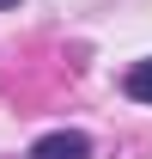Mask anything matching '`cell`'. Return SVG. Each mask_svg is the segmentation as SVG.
I'll return each instance as SVG.
<instances>
[{"label": "cell", "mask_w": 152, "mask_h": 159, "mask_svg": "<svg viewBox=\"0 0 152 159\" xmlns=\"http://www.w3.org/2000/svg\"><path fill=\"white\" fill-rule=\"evenodd\" d=\"M122 86H128V98H134V104H152V55H146V61H134Z\"/></svg>", "instance_id": "7a4b0ae2"}, {"label": "cell", "mask_w": 152, "mask_h": 159, "mask_svg": "<svg viewBox=\"0 0 152 159\" xmlns=\"http://www.w3.org/2000/svg\"><path fill=\"white\" fill-rule=\"evenodd\" d=\"M0 6H19V0H0Z\"/></svg>", "instance_id": "3957f363"}, {"label": "cell", "mask_w": 152, "mask_h": 159, "mask_svg": "<svg viewBox=\"0 0 152 159\" xmlns=\"http://www.w3.org/2000/svg\"><path fill=\"white\" fill-rule=\"evenodd\" d=\"M31 159H91V141L79 129H55V135H43L31 147Z\"/></svg>", "instance_id": "6da1fadb"}]
</instances>
